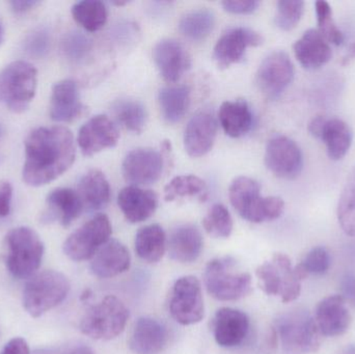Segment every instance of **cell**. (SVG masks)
Masks as SVG:
<instances>
[{"mask_svg":"<svg viewBox=\"0 0 355 354\" xmlns=\"http://www.w3.org/2000/svg\"><path fill=\"white\" fill-rule=\"evenodd\" d=\"M37 87V71L24 60H16L0 70V104L14 114L31 105Z\"/></svg>","mask_w":355,"mask_h":354,"instance_id":"cell-5","label":"cell"},{"mask_svg":"<svg viewBox=\"0 0 355 354\" xmlns=\"http://www.w3.org/2000/svg\"><path fill=\"white\" fill-rule=\"evenodd\" d=\"M158 101L164 120L170 124H176L184 118L189 107V87L185 85L164 87L160 91Z\"/></svg>","mask_w":355,"mask_h":354,"instance_id":"cell-32","label":"cell"},{"mask_svg":"<svg viewBox=\"0 0 355 354\" xmlns=\"http://www.w3.org/2000/svg\"><path fill=\"white\" fill-rule=\"evenodd\" d=\"M2 42H3V28H2V24L0 22V46H1Z\"/></svg>","mask_w":355,"mask_h":354,"instance_id":"cell-53","label":"cell"},{"mask_svg":"<svg viewBox=\"0 0 355 354\" xmlns=\"http://www.w3.org/2000/svg\"><path fill=\"white\" fill-rule=\"evenodd\" d=\"M70 287L68 278L62 272L46 270L35 274L23 290V307L31 317H41L66 299Z\"/></svg>","mask_w":355,"mask_h":354,"instance_id":"cell-7","label":"cell"},{"mask_svg":"<svg viewBox=\"0 0 355 354\" xmlns=\"http://www.w3.org/2000/svg\"><path fill=\"white\" fill-rule=\"evenodd\" d=\"M47 210L42 215L44 222H60L67 228L80 215L83 211V202L77 191L70 188H56L46 199Z\"/></svg>","mask_w":355,"mask_h":354,"instance_id":"cell-24","label":"cell"},{"mask_svg":"<svg viewBox=\"0 0 355 354\" xmlns=\"http://www.w3.org/2000/svg\"><path fill=\"white\" fill-rule=\"evenodd\" d=\"M166 249V235L159 224H150L137 231L135 236V251L143 261L158 263Z\"/></svg>","mask_w":355,"mask_h":354,"instance_id":"cell-31","label":"cell"},{"mask_svg":"<svg viewBox=\"0 0 355 354\" xmlns=\"http://www.w3.org/2000/svg\"><path fill=\"white\" fill-rule=\"evenodd\" d=\"M62 49L64 56L73 62H80L89 55L92 50V41L78 31H72L64 35Z\"/></svg>","mask_w":355,"mask_h":354,"instance_id":"cell-41","label":"cell"},{"mask_svg":"<svg viewBox=\"0 0 355 354\" xmlns=\"http://www.w3.org/2000/svg\"><path fill=\"white\" fill-rule=\"evenodd\" d=\"M341 297L355 309V276L346 274L341 281Z\"/></svg>","mask_w":355,"mask_h":354,"instance_id":"cell-46","label":"cell"},{"mask_svg":"<svg viewBox=\"0 0 355 354\" xmlns=\"http://www.w3.org/2000/svg\"><path fill=\"white\" fill-rule=\"evenodd\" d=\"M72 16L85 30H99L107 21L108 12L105 3L98 0H83L72 6Z\"/></svg>","mask_w":355,"mask_h":354,"instance_id":"cell-34","label":"cell"},{"mask_svg":"<svg viewBox=\"0 0 355 354\" xmlns=\"http://www.w3.org/2000/svg\"><path fill=\"white\" fill-rule=\"evenodd\" d=\"M4 128L2 126L1 123H0V141H1L2 137H3Z\"/></svg>","mask_w":355,"mask_h":354,"instance_id":"cell-54","label":"cell"},{"mask_svg":"<svg viewBox=\"0 0 355 354\" xmlns=\"http://www.w3.org/2000/svg\"><path fill=\"white\" fill-rule=\"evenodd\" d=\"M77 193L85 209L98 211L110 203V183L101 170H92L79 181Z\"/></svg>","mask_w":355,"mask_h":354,"instance_id":"cell-29","label":"cell"},{"mask_svg":"<svg viewBox=\"0 0 355 354\" xmlns=\"http://www.w3.org/2000/svg\"><path fill=\"white\" fill-rule=\"evenodd\" d=\"M168 342L166 326L158 320L141 317L135 322L129 339V348L135 354H158Z\"/></svg>","mask_w":355,"mask_h":354,"instance_id":"cell-23","label":"cell"},{"mask_svg":"<svg viewBox=\"0 0 355 354\" xmlns=\"http://www.w3.org/2000/svg\"><path fill=\"white\" fill-rule=\"evenodd\" d=\"M300 265L308 276L311 274L321 276L327 274L331 267V256L324 247H314L309 251Z\"/></svg>","mask_w":355,"mask_h":354,"instance_id":"cell-42","label":"cell"},{"mask_svg":"<svg viewBox=\"0 0 355 354\" xmlns=\"http://www.w3.org/2000/svg\"><path fill=\"white\" fill-rule=\"evenodd\" d=\"M309 131L313 136L322 139L327 155L336 161L343 159L352 147V129L341 118L316 116L309 125Z\"/></svg>","mask_w":355,"mask_h":354,"instance_id":"cell-14","label":"cell"},{"mask_svg":"<svg viewBox=\"0 0 355 354\" xmlns=\"http://www.w3.org/2000/svg\"><path fill=\"white\" fill-rule=\"evenodd\" d=\"M50 35L45 28H37L27 35L24 50L31 57H44L49 51Z\"/></svg>","mask_w":355,"mask_h":354,"instance_id":"cell-43","label":"cell"},{"mask_svg":"<svg viewBox=\"0 0 355 354\" xmlns=\"http://www.w3.org/2000/svg\"><path fill=\"white\" fill-rule=\"evenodd\" d=\"M168 310L175 321L192 326L202 321L205 315L202 286L196 276H182L171 290Z\"/></svg>","mask_w":355,"mask_h":354,"instance_id":"cell-11","label":"cell"},{"mask_svg":"<svg viewBox=\"0 0 355 354\" xmlns=\"http://www.w3.org/2000/svg\"><path fill=\"white\" fill-rule=\"evenodd\" d=\"M212 332L219 346L232 348L243 342L250 332V318L232 308H221L215 314Z\"/></svg>","mask_w":355,"mask_h":354,"instance_id":"cell-20","label":"cell"},{"mask_svg":"<svg viewBox=\"0 0 355 354\" xmlns=\"http://www.w3.org/2000/svg\"><path fill=\"white\" fill-rule=\"evenodd\" d=\"M43 241L28 227H18L6 233L3 240V260L6 269L18 280L31 278L43 260Z\"/></svg>","mask_w":355,"mask_h":354,"instance_id":"cell-2","label":"cell"},{"mask_svg":"<svg viewBox=\"0 0 355 354\" xmlns=\"http://www.w3.org/2000/svg\"><path fill=\"white\" fill-rule=\"evenodd\" d=\"M338 220L346 234L355 236V168L340 197Z\"/></svg>","mask_w":355,"mask_h":354,"instance_id":"cell-37","label":"cell"},{"mask_svg":"<svg viewBox=\"0 0 355 354\" xmlns=\"http://www.w3.org/2000/svg\"><path fill=\"white\" fill-rule=\"evenodd\" d=\"M118 204L129 222L139 224L153 215L157 209L158 197L153 191L128 186L119 193Z\"/></svg>","mask_w":355,"mask_h":354,"instance_id":"cell-26","label":"cell"},{"mask_svg":"<svg viewBox=\"0 0 355 354\" xmlns=\"http://www.w3.org/2000/svg\"><path fill=\"white\" fill-rule=\"evenodd\" d=\"M262 43L263 37L257 31L245 27L233 28L217 41L213 57L219 68L227 69L239 62L248 47H257Z\"/></svg>","mask_w":355,"mask_h":354,"instance_id":"cell-15","label":"cell"},{"mask_svg":"<svg viewBox=\"0 0 355 354\" xmlns=\"http://www.w3.org/2000/svg\"><path fill=\"white\" fill-rule=\"evenodd\" d=\"M129 319L125 303L114 295H107L87 309L81 318V333L94 340L110 341L124 332Z\"/></svg>","mask_w":355,"mask_h":354,"instance_id":"cell-8","label":"cell"},{"mask_svg":"<svg viewBox=\"0 0 355 354\" xmlns=\"http://www.w3.org/2000/svg\"><path fill=\"white\" fill-rule=\"evenodd\" d=\"M87 112L74 80L64 79L52 87L49 114L51 120L58 123H71Z\"/></svg>","mask_w":355,"mask_h":354,"instance_id":"cell-21","label":"cell"},{"mask_svg":"<svg viewBox=\"0 0 355 354\" xmlns=\"http://www.w3.org/2000/svg\"><path fill=\"white\" fill-rule=\"evenodd\" d=\"M0 354H31V349L24 339L14 338L6 343Z\"/></svg>","mask_w":355,"mask_h":354,"instance_id":"cell-47","label":"cell"},{"mask_svg":"<svg viewBox=\"0 0 355 354\" xmlns=\"http://www.w3.org/2000/svg\"><path fill=\"white\" fill-rule=\"evenodd\" d=\"M352 58H355V42L352 46H350L349 53H348V56L346 60H352Z\"/></svg>","mask_w":355,"mask_h":354,"instance_id":"cell-52","label":"cell"},{"mask_svg":"<svg viewBox=\"0 0 355 354\" xmlns=\"http://www.w3.org/2000/svg\"><path fill=\"white\" fill-rule=\"evenodd\" d=\"M221 4L225 12L235 15L252 14L260 6V2L254 0H240V1L234 0V1H223Z\"/></svg>","mask_w":355,"mask_h":354,"instance_id":"cell-44","label":"cell"},{"mask_svg":"<svg viewBox=\"0 0 355 354\" xmlns=\"http://www.w3.org/2000/svg\"><path fill=\"white\" fill-rule=\"evenodd\" d=\"M112 3L116 4V6H125V4L128 3V1H125V2L116 1V2H112Z\"/></svg>","mask_w":355,"mask_h":354,"instance_id":"cell-55","label":"cell"},{"mask_svg":"<svg viewBox=\"0 0 355 354\" xmlns=\"http://www.w3.org/2000/svg\"><path fill=\"white\" fill-rule=\"evenodd\" d=\"M217 135V121L213 112L204 109L192 116L184 133V147L190 157L198 158L211 151Z\"/></svg>","mask_w":355,"mask_h":354,"instance_id":"cell-18","label":"cell"},{"mask_svg":"<svg viewBox=\"0 0 355 354\" xmlns=\"http://www.w3.org/2000/svg\"><path fill=\"white\" fill-rule=\"evenodd\" d=\"M339 354H355V345H349V346L344 348Z\"/></svg>","mask_w":355,"mask_h":354,"instance_id":"cell-51","label":"cell"},{"mask_svg":"<svg viewBox=\"0 0 355 354\" xmlns=\"http://www.w3.org/2000/svg\"><path fill=\"white\" fill-rule=\"evenodd\" d=\"M304 12V2L300 0H282L277 2L275 24L282 30L290 31L297 26Z\"/></svg>","mask_w":355,"mask_h":354,"instance_id":"cell-40","label":"cell"},{"mask_svg":"<svg viewBox=\"0 0 355 354\" xmlns=\"http://www.w3.org/2000/svg\"><path fill=\"white\" fill-rule=\"evenodd\" d=\"M315 322L321 336H342L349 330L352 317L341 295L325 297L317 305Z\"/></svg>","mask_w":355,"mask_h":354,"instance_id":"cell-19","label":"cell"},{"mask_svg":"<svg viewBox=\"0 0 355 354\" xmlns=\"http://www.w3.org/2000/svg\"><path fill=\"white\" fill-rule=\"evenodd\" d=\"M8 3H10V8H12L15 14L23 15L33 10L35 6L40 4V2L35 1V0H12Z\"/></svg>","mask_w":355,"mask_h":354,"instance_id":"cell-48","label":"cell"},{"mask_svg":"<svg viewBox=\"0 0 355 354\" xmlns=\"http://www.w3.org/2000/svg\"><path fill=\"white\" fill-rule=\"evenodd\" d=\"M207 193V185L202 179L193 175H185L173 179L164 188V199L173 202L180 197H202Z\"/></svg>","mask_w":355,"mask_h":354,"instance_id":"cell-36","label":"cell"},{"mask_svg":"<svg viewBox=\"0 0 355 354\" xmlns=\"http://www.w3.org/2000/svg\"><path fill=\"white\" fill-rule=\"evenodd\" d=\"M300 64L308 70H316L331 60V49L317 29L306 30L293 45Z\"/></svg>","mask_w":355,"mask_h":354,"instance_id":"cell-28","label":"cell"},{"mask_svg":"<svg viewBox=\"0 0 355 354\" xmlns=\"http://www.w3.org/2000/svg\"><path fill=\"white\" fill-rule=\"evenodd\" d=\"M294 78V66L286 52L275 51L266 56L257 72L259 89L269 99H277Z\"/></svg>","mask_w":355,"mask_h":354,"instance_id":"cell-12","label":"cell"},{"mask_svg":"<svg viewBox=\"0 0 355 354\" xmlns=\"http://www.w3.org/2000/svg\"><path fill=\"white\" fill-rule=\"evenodd\" d=\"M68 347H60V348H43L37 349L33 354H67Z\"/></svg>","mask_w":355,"mask_h":354,"instance_id":"cell-50","label":"cell"},{"mask_svg":"<svg viewBox=\"0 0 355 354\" xmlns=\"http://www.w3.org/2000/svg\"><path fill=\"white\" fill-rule=\"evenodd\" d=\"M12 199V184L8 181H0V218H6L10 214Z\"/></svg>","mask_w":355,"mask_h":354,"instance_id":"cell-45","label":"cell"},{"mask_svg":"<svg viewBox=\"0 0 355 354\" xmlns=\"http://www.w3.org/2000/svg\"><path fill=\"white\" fill-rule=\"evenodd\" d=\"M317 22L318 33L322 35L327 43L341 45L344 42V35L333 18V10L327 1L316 2Z\"/></svg>","mask_w":355,"mask_h":354,"instance_id":"cell-39","label":"cell"},{"mask_svg":"<svg viewBox=\"0 0 355 354\" xmlns=\"http://www.w3.org/2000/svg\"><path fill=\"white\" fill-rule=\"evenodd\" d=\"M164 170V157L152 149L131 151L123 162L125 180L133 185L153 184L159 180Z\"/></svg>","mask_w":355,"mask_h":354,"instance_id":"cell-16","label":"cell"},{"mask_svg":"<svg viewBox=\"0 0 355 354\" xmlns=\"http://www.w3.org/2000/svg\"><path fill=\"white\" fill-rule=\"evenodd\" d=\"M204 283L209 294L217 301H238L252 292V276L240 272L231 257L216 258L209 262Z\"/></svg>","mask_w":355,"mask_h":354,"instance_id":"cell-6","label":"cell"},{"mask_svg":"<svg viewBox=\"0 0 355 354\" xmlns=\"http://www.w3.org/2000/svg\"><path fill=\"white\" fill-rule=\"evenodd\" d=\"M67 354H95L93 349L85 344H75L68 346Z\"/></svg>","mask_w":355,"mask_h":354,"instance_id":"cell-49","label":"cell"},{"mask_svg":"<svg viewBox=\"0 0 355 354\" xmlns=\"http://www.w3.org/2000/svg\"><path fill=\"white\" fill-rule=\"evenodd\" d=\"M273 328L285 354H313L320 348V332L306 310L298 308L282 314Z\"/></svg>","mask_w":355,"mask_h":354,"instance_id":"cell-4","label":"cell"},{"mask_svg":"<svg viewBox=\"0 0 355 354\" xmlns=\"http://www.w3.org/2000/svg\"><path fill=\"white\" fill-rule=\"evenodd\" d=\"M131 256L120 241L108 240L92 260L91 272L99 278H110L130 268Z\"/></svg>","mask_w":355,"mask_h":354,"instance_id":"cell-25","label":"cell"},{"mask_svg":"<svg viewBox=\"0 0 355 354\" xmlns=\"http://www.w3.org/2000/svg\"><path fill=\"white\" fill-rule=\"evenodd\" d=\"M202 233L193 224L177 227L168 239V255L171 259L180 263H192L200 257L202 251Z\"/></svg>","mask_w":355,"mask_h":354,"instance_id":"cell-27","label":"cell"},{"mask_svg":"<svg viewBox=\"0 0 355 354\" xmlns=\"http://www.w3.org/2000/svg\"><path fill=\"white\" fill-rule=\"evenodd\" d=\"M218 118L225 132L234 139L245 135L252 129L254 122L250 106L242 100L223 103Z\"/></svg>","mask_w":355,"mask_h":354,"instance_id":"cell-30","label":"cell"},{"mask_svg":"<svg viewBox=\"0 0 355 354\" xmlns=\"http://www.w3.org/2000/svg\"><path fill=\"white\" fill-rule=\"evenodd\" d=\"M114 112L119 122L133 133H141L147 123L145 106L137 100H120L114 103Z\"/></svg>","mask_w":355,"mask_h":354,"instance_id":"cell-35","label":"cell"},{"mask_svg":"<svg viewBox=\"0 0 355 354\" xmlns=\"http://www.w3.org/2000/svg\"><path fill=\"white\" fill-rule=\"evenodd\" d=\"M202 226L210 236L225 239L232 234L233 220L225 206L223 204H215L205 216Z\"/></svg>","mask_w":355,"mask_h":354,"instance_id":"cell-38","label":"cell"},{"mask_svg":"<svg viewBox=\"0 0 355 354\" xmlns=\"http://www.w3.org/2000/svg\"><path fill=\"white\" fill-rule=\"evenodd\" d=\"M112 224L105 214H97L64 241V255L75 262L93 259L99 249L110 240Z\"/></svg>","mask_w":355,"mask_h":354,"instance_id":"cell-10","label":"cell"},{"mask_svg":"<svg viewBox=\"0 0 355 354\" xmlns=\"http://www.w3.org/2000/svg\"><path fill=\"white\" fill-rule=\"evenodd\" d=\"M119 139L120 133L114 122L106 116H96L81 127L77 141L83 155L91 157L116 147Z\"/></svg>","mask_w":355,"mask_h":354,"instance_id":"cell-17","label":"cell"},{"mask_svg":"<svg viewBox=\"0 0 355 354\" xmlns=\"http://www.w3.org/2000/svg\"><path fill=\"white\" fill-rule=\"evenodd\" d=\"M265 164L279 178L293 180L300 176L304 168L302 150L289 137L277 135L267 143Z\"/></svg>","mask_w":355,"mask_h":354,"instance_id":"cell-13","label":"cell"},{"mask_svg":"<svg viewBox=\"0 0 355 354\" xmlns=\"http://www.w3.org/2000/svg\"><path fill=\"white\" fill-rule=\"evenodd\" d=\"M153 58L162 78L168 83L179 81L191 66L189 54L176 39L158 42L153 49Z\"/></svg>","mask_w":355,"mask_h":354,"instance_id":"cell-22","label":"cell"},{"mask_svg":"<svg viewBox=\"0 0 355 354\" xmlns=\"http://www.w3.org/2000/svg\"><path fill=\"white\" fill-rule=\"evenodd\" d=\"M260 193L259 183L248 177H238L230 186L232 206L242 218L254 224L277 220L285 209L281 197H263Z\"/></svg>","mask_w":355,"mask_h":354,"instance_id":"cell-3","label":"cell"},{"mask_svg":"<svg viewBox=\"0 0 355 354\" xmlns=\"http://www.w3.org/2000/svg\"><path fill=\"white\" fill-rule=\"evenodd\" d=\"M215 26V15L208 8H198L186 12L179 22L182 35L192 41L206 39Z\"/></svg>","mask_w":355,"mask_h":354,"instance_id":"cell-33","label":"cell"},{"mask_svg":"<svg viewBox=\"0 0 355 354\" xmlns=\"http://www.w3.org/2000/svg\"><path fill=\"white\" fill-rule=\"evenodd\" d=\"M24 148L22 178L29 186H44L56 180L74 163V137L66 127L35 129L25 139Z\"/></svg>","mask_w":355,"mask_h":354,"instance_id":"cell-1","label":"cell"},{"mask_svg":"<svg viewBox=\"0 0 355 354\" xmlns=\"http://www.w3.org/2000/svg\"><path fill=\"white\" fill-rule=\"evenodd\" d=\"M256 274L260 288L267 295L279 297L285 303L300 297L302 281L296 276L291 260L285 254H275L271 260L257 268Z\"/></svg>","mask_w":355,"mask_h":354,"instance_id":"cell-9","label":"cell"}]
</instances>
